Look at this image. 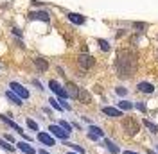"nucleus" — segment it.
I'll list each match as a JSON object with an SVG mask.
<instances>
[{
  "mask_svg": "<svg viewBox=\"0 0 158 154\" xmlns=\"http://www.w3.org/2000/svg\"><path fill=\"white\" fill-rule=\"evenodd\" d=\"M69 154H76V152H69Z\"/></svg>",
  "mask_w": 158,
  "mask_h": 154,
  "instance_id": "35",
  "label": "nucleus"
},
{
  "mask_svg": "<svg viewBox=\"0 0 158 154\" xmlns=\"http://www.w3.org/2000/svg\"><path fill=\"white\" fill-rule=\"evenodd\" d=\"M122 154H137V152H133V151H124Z\"/></svg>",
  "mask_w": 158,
  "mask_h": 154,
  "instance_id": "32",
  "label": "nucleus"
},
{
  "mask_svg": "<svg viewBox=\"0 0 158 154\" xmlns=\"http://www.w3.org/2000/svg\"><path fill=\"white\" fill-rule=\"evenodd\" d=\"M77 99L83 102V104H90L92 102V95H90L86 90H83V88H79V95H77Z\"/></svg>",
  "mask_w": 158,
  "mask_h": 154,
  "instance_id": "11",
  "label": "nucleus"
},
{
  "mask_svg": "<svg viewBox=\"0 0 158 154\" xmlns=\"http://www.w3.org/2000/svg\"><path fill=\"white\" fill-rule=\"evenodd\" d=\"M27 125H29V127L32 129V131H38V124H36L34 120H31V118H27Z\"/></svg>",
  "mask_w": 158,
  "mask_h": 154,
  "instance_id": "27",
  "label": "nucleus"
},
{
  "mask_svg": "<svg viewBox=\"0 0 158 154\" xmlns=\"http://www.w3.org/2000/svg\"><path fill=\"white\" fill-rule=\"evenodd\" d=\"M49 133L52 136H56V138H59V140H67L69 138L70 133H67L63 127H59V125H49Z\"/></svg>",
  "mask_w": 158,
  "mask_h": 154,
  "instance_id": "5",
  "label": "nucleus"
},
{
  "mask_svg": "<svg viewBox=\"0 0 158 154\" xmlns=\"http://www.w3.org/2000/svg\"><path fill=\"white\" fill-rule=\"evenodd\" d=\"M88 131L92 133V135L99 136V138H101V136H104V131H102L101 127H97V125H90V127H88Z\"/></svg>",
  "mask_w": 158,
  "mask_h": 154,
  "instance_id": "20",
  "label": "nucleus"
},
{
  "mask_svg": "<svg viewBox=\"0 0 158 154\" xmlns=\"http://www.w3.org/2000/svg\"><path fill=\"white\" fill-rule=\"evenodd\" d=\"M6 95H7V99H9L11 102H15V104H16V106H22V99H20L18 95H16V93H13V91H7V93H6Z\"/></svg>",
  "mask_w": 158,
  "mask_h": 154,
  "instance_id": "16",
  "label": "nucleus"
},
{
  "mask_svg": "<svg viewBox=\"0 0 158 154\" xmlns=\"http://www.w3.org/2000/svg\"><path fill=\"white\" fill-rule=\"evenodd\" d=\"M49 88L52 90V91H54V93H56V95L59 97V99H67V97H69L67 90H65L63 86H59V83H58V81H54V79H52V81L49 83Z\"/></svg>",
  "mask_w": 158,
  "mask_h": 154,
  "instance_id": "4",
  "label": "nucleus"
},
{
  "mask_svg": "<svg viewBox=\"0 0 158 154\" xmlns=\"http://www.w3.org/2000/svg\"><path fill=\"white\" fill-rule=\"evenodd\" d=\"M115 91H117L118 95H122V97H124V95H126V93H128V90H126V88H117Z\"/></svg>",
  "mask_w": 158,
  "mask_h": 154,
  "instance_id": "29",
  "label": "nucleus"
},
{
  "mask_svg": "<svg viewBox=\"0 0 158 154\" xmlns=\"http://www.w3.org/2000/svg\"><path fill=\"white\" fill-rule=\"evenodd\" d=\"M59 127H63L67 133H70V131H72V125H70L69 122H65V120H61V122H59Z\"/></svg>",
  "mask_w": 158,
  "mask_h": 154,
  "instance_id": "24",
  "label": "nucleus"
},
{
  "mask_svg": "<svg viewBox=\"0 0 158 154\" xmlns=\"http://www.w3.org/2000/svg\"><path fill=\"white\" fill-rule=\"evenodd\" d=\"M67 16H69V20L72 23H76V25H83V23L86 22V18H85L83 14H77V13H69Z\"/></svg>",
  "mask_w": 158,
  "mask_h": 154,
  "instance_id": "9",
  "label": "nucleus"
},
{
  "mask_svg": "<svg viewBox=\"0 0 158 154\" xmlns=\"http://www.w3.org/2000/svg\"><path fill=\"white\" fill-rule=\"evenodd\" d=\"M144 125L148 127V129L151 131V133H153V135H156V133H158V125H156V124H153L151 120H146V118H144Z\"/></svg>",
  "mask_w": 158,
  "mask_h": 154,
  "instance_id": "18",
  "label": "nucleus"
},
{
  "mask_svg": "<svg viewBox=\"0 0 158 154\" xmlns=\"http://www.w3.org/2000/svg\"><path fill=\"white\" fill-rule=\"evenodd\" d=\"M99 47L102 48V50H110V45L106 39H99Z\"/></svg>",
  "mask_w": 158,
  "mask_h": 154,
  "instance_id": "25",
  "label": "nucleus"
},
{
  "mask_svg": "<svg viewBox=\"0 0 158 154\" xmlns=\"http://www.w3.org/2000/svg\"><path fill=\"white\" fill-rule=\"evenodd\" d=\"M77 61H79V67L83 68V70H88V68H92V67H94V63H95V61H94V58H92V56H88V54H81Z\"/></svg>",
  "mask_w": 158,
  "mask_h": 154,
  "instance_id": "6",
  "label": "nucleus"
},
{
  "mask_svg": "<svg viewBox=\"0 0 158 154\" xmlns=\"http://www.w3.org/2000/svg\"><path fill=\"white\" fill-rule=\"evenodd\" d=\"M0 118H2V120H4V122H6V124L7 125H11V127H13V129H15V131H18L20 135H23V131H22V127H20V125H16L15 124V122H13V120H9V118H7V116H0Z\"/></svg>",
  "mask_w": 158,
  "mask_h": 154,
  "instance_id": "15",
  "label": "nucleus"
},
{
  "mask_svg": "<svg viewBox=\"0 0 158 154\" xmlns=\"http://www.w3.org/2000/svg\"><path fill=\"white\" fill-rule=\"evenodd\" d=\"M67 93H69L70 97H74V99H77V95H79V88L76 86V84L69 83V84H67Z\"/></svg>",
  "mask_w": 158,
  "mask_h": 154,
  "instance_id": "14",
  "label": "nucleus"
},
{
  "mask_svg": "<svg viewBox=\"0 0 158 154\" xmlns=\"http://www.w3.org/2000/svg\"><path fill=\"white\" fill-rule=\"evenodd\" d=\"M156 151H158V147H156Z\"/></svg>",
  "mask_w": 158,
  "mask_h": 154,
  "instance_id": "36",
  "label": "nucleus"
},
{
  "mask_svg": "<svg viewBox=\"0 0 158 154\" xmlns=\"http://www.w3.org/2000/svg\"><path fill=\"white\" fill-rule=\"evenodd\" d=\"M40 154H49V152H47L45 149H40Z\"/></svg>",
  "mask_w": 158,
  "mask_h": 154,
  "instance_id": "33",
  "label": "nucleus"
},
{
  "mask_svg": "<svg viewBox=\"0 0 158 154\" xmlns=\"http://www.w3.org/2000/svg\"><path fill=\"white\" fill-rule=\"evenodd\" d=\"M122 127H124V131H126V135L129 136H135L140 131V127H138V122L133 118V116H126L124 120H122Z\"/></svg>",
  "mask_w": 158,
  "mask_h": 154,
  "instance_id": "2",
  "label": "nucleus"
},
{
  "mask_svg": "<svg viewBox=\"0 0 158 154\" xmlns=\"http://www.w3.org/2000/svg\"><path fill=\"white\" fill-rule=\"evenodd\" d=\"M0 147H2V149H6V151H13V145H9L6 140H0Z\"/></svg>",
  "mask_w": 158,
  "mask_h": 154,
  "instance_id": "26",
  "label": "nucleus"
},
{
  "mask_svg": "<svg viewBox=\"0 0 158 154\" xmlns=\"http://www.w3.org/2000/svg\"><path fill=\"white\" fill-rule=\"evenodd\" d=\"M135 107H137L138 111H142V113H146V104H144V102H137V104H135Z\"/></svg>",
  "mask_w": 158,
  "mask_h": 154,
  "instance_id": "28",
  "label": "nucleus"
},
{
  "mask_svg": "<svg viewBox=\"0 0 158 154\" xmlns=\"http://www.w3.org/2000/svg\"><path fill=\"white\" fill-rule=\"evenodd\" d=\"M115 68H117V72L120 77L133 75L135 70H137V56H135V52H131L128 48H120L117 52Z\"/></svg>",
  "mask_w": 158,
  "mask_h": 154,
  "instance_id": "1",
  "label": "nucleus"
},
{
  "mask_svg": "<svg viewBox=\"0 0 158 154\" xmlns=\"http://www.w3.org/2000/svg\"><path fill=\"white\" fill-rule=\"evenodd\" d=\"M9 88H11V91H13V93H16L20 99H29V90H27V88H23L20 83L13 81V83L9 84Z\"/></svg>",
  "mask_w": 158,
  "mask_h": 154,
  "instance_id": "3",
  "label": "nucleus"
},
{
  "mask_svg": "<svg viewBox=\"0 0 158 154\" xmlns=\"http://www.w3.org/2000/svg\"><path fill=\"white\" fill-rule=\"evenodd\" d=\"M104 144H106V149H108V151H110L111 154H117V152H118V147H117L115 144H113L111 140H104Z\"/></svg>",
  "mask_w": 158,
  "mask_h": 154,
  "instance_id": "19",
  "label": "nucleus"
},
{
  "mask_svg": "<svg viewBox=\"0 0 158 154\" xmlns=\"http://www.w3.org/2000/svg\"><path fill=\"white\" fill-rule=\"evenodd\" d=\"M6 140H7V142H11V144H13V136H11V135H6Z\"/></svg>",
  "mask_w": 158,
  "mask_h": 154,
  "instance_id": "31",
  "label": "nucleus"
},
{
  "mask_svg": "<svg viewBox=\"0 0 158 154\" xmlns=\"http://www.w3.org/2000/svg\"><path fill=\"white\" fill-rule=\"evenodd\" d=\"M102 113L104 115L111 116V118H117V116H122V111L118 107H111V106H104L102 107Z\"/></svg>",
  "mask_w": 158,
  "mask_h": 154,
  "instance_id": "8",
  "label": "nucleus"
},
{
  "mask_svg": "<svg viewBox=\"0 0 158 154\" xmlns=\"http://www.w3.org/2000/svg\"><path fill=\"white\" fill-rule=\"evenodd\" d=\"M131 107H133V104L129 100H120L118 102V109H131Z\"/></svg>",
  "mask_w": 158,
  "mask_h": 154,
  "instance_id": "21",
  "label": "nucleus"
},
{
  "mask_svg": "<svg viewBox=\"0 0 158 154\" xmlns=\"http://www.w3.org/2000/svg\"><path fill=\"white\" fill-rule=\"evenodd\" d=\"M49 102H50V106L54 107L56 111H61V109H63V107H61V104H59V102L56 100V99H54V97H52V99H49Z\"/></svg>",
  "mask_w": 158,
  "mask_h": 154,
  "instance_id": "23",
  "label": "nucleus"
},
{
  "mask_svg": "<svg viewBox=\"0 0 158 154\" xmlns=\"http://www.w3.org/2000/svg\"><path fill=\"white\" fill-rule=\"evenodd\" d=\"M135 27H137V29H144V27H146V23H140V22H137V23H135Z\"/></svg>",
  "mask_w": 158,
  "mask_h": 154,
  "instance_id": "30",
  "label": "nucleus"
},
{
  "mask_svg": "<svg viewBox=\"0 0 158 154\" xmlns=\"http://www.w3.org/2000/svg\"><path fill=\"white\" fill-rule=\"evenodd\" d=\"M38 140H40L43 145H47V147H54V145H56L54 138H52L49 133H40V135H38Z\"/></svg>",
  "mask_w": 158,
  "mask_h": 154,
  "instance_id": "7",
  "label": "nucleus"
},
{
  "mask_svg": "<svg viewBox=\"0 0 158 154\" xmlns=\"http://www.w3.org/2000/svg\"><path fill=\"white\" fill-rule=\"evenodd\" d=\"M148 154H156V152H155V151H148Z\"/></svg>",
  "mask_w": 158,
  "mask_h": 154,
  "instance_id": "34",
  "label": "nucleus"
},
{
  "mask_svg": "<svg viewBox=\"0 0 158 154\" xmlns=\"http://www.w3.org/2000/svg\"><path fill=\"white\" fill-rule=\"evenodd\" d=\"M16 145H18V149L23 154H36V151H34L29 144H25V142H20V144H16Z\"/></svg>",
  "mask_w": 158,
  "mask_h": 154,
  "instance_id": "13",
  "label": "nucleus"
},
{
  "mask_svg": "<svg viewBox=\"0 0 158 154\" xmlns=\"http://www.w3.org/2000/svg\"><path fill=\"white\" fill-rule=\"evenodd\" d=\"M34 65L41 70V72H45L47 68H49V63L45 61V59H41V58H38V59H34Z\"/></svg>",
  "mask_w": 158,
  "mask_h": 154,
  "instance_id": "17",
  "label": "nucleus"
},
{
  "mask_svg": "<svg viewBox=\"0 0 158 154\" xmlns=\"http://www.w3.org/2000/svg\"><path fill=\"white\" fill-rule=\"evenodd\" d=\"M29 18L31 20H41V22H49V14L43 13V11H36V13H29Z\"/></svg>",
  "mask_w": 158,
  "mask_h": 154,
  "instance_id": "10",
  "label": "nucleus"
},
{
  "mask_svg": "<svg viewBox=\"0 0 158 154\" xmlns=\"http://www.w3.org/2000/svg\"><path fill=\"white\" fill-rule=\"evenodd\" d=\"M65 145H69V147H72V149H74L76 152H79V154H85V149H83L81 145H77V144H69V142H67Z\"/></svg>",
  "mask_w": 158,
  "mask_h": 154,
  "instance_id": "22",
  "label": "nucleus"
},
{
  "mask_svg": "<svg viewBox=\"0 0 158 154\" xmlns=\"http://www.w3.org/2000/svg\"><path fill=\"white\" fill-rule=\"evenodd\" d=\"M138 90H140L142 93H153V91H155V86H153L151 83H138Z\"/></svg>",
  "mask_w": 158,
  "mask_h": 154,
  "instance_id": "12",
  "label": "nucleus"
}]
</instances>
